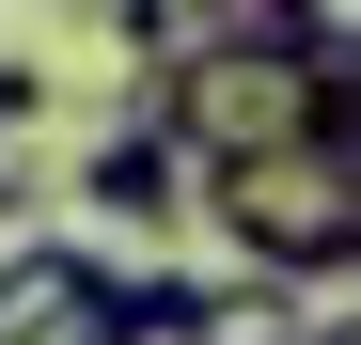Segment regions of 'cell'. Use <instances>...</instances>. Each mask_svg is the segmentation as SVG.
Returning <instances> with one entry per match:
<instances>
[{
    "mask_svg": "<svg viewBox=\"0 0 361 345\" xmlns=\"http://www.w3.org/2000/svg\"><path fill=\"white\" fill-rule=\"evenodd\" d=\"M32 110H47V63H16V47H0V142H16Z\"/></svg>",
    "mask_w": 361,
    "mask_h": 345,
    "instance_id": "cell-3",
    "label": "cell"
},
{
    "mask_svg": "<svg viewBox=\"0 0 361 345\" xmlns=\"http://www.w3.org/2000/svg\"><path fill=\"white\" fill-rule=\"evenodd\" d=\"M189 189H204V172L173 157L157 126H110V142L79 157V204H94V220H173V204H189Z\"/></svg>",
    "mask_w": 361,
    "mask_h": 345,
    "instance_id": "cell-2",
    "label": "cell"
},
{
    "mask_svg": "<svg viewBox=\"0 0 361 345\" xmlns=\"http://www.w3.org/2000/svg\"><path fill=\"white\" fill-rule=\"evenodd\" d=\"M110 299V251L79 236H0V345H79Z\"/></svg>",
    "mask_w": 361,
    "mask_h": 345,
    "instance_id": "cell-1",
    "label": "cell"
},
{
    "mask_svg": "<svg viewBox=\"0 0 361 345\" xmlns=\"http://www.w3.org/2000/svg\"><path fill=\"white\" fill-rule=\"evenodd\" d=\"M314 345H361V299H345V314H314Z\"/></svg>",
    "mask_w": 361,
    "mask_h": 345,
    "instance_id": "cell-4",
    "label": "cell"
}]
</instances>
